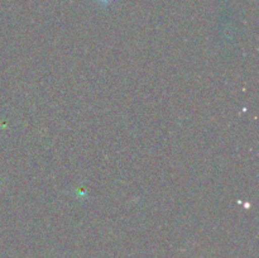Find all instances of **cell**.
<instances>
[{
	"mask_svg": "<svg viewBox=\"0 0 259 258\" xmlns=\"http://www.w3.org/2000/svg\"><path fill=\"white\" fill-rule=\"evenodd\" d=\"M99 5H103V7H109L110 4H113L115 0H95Z\"/></svg>",
	"mask_w": 259,
	"mask_h": 258,
	"instance_id": "1",
	"label": "cell"
}]
</instances>
